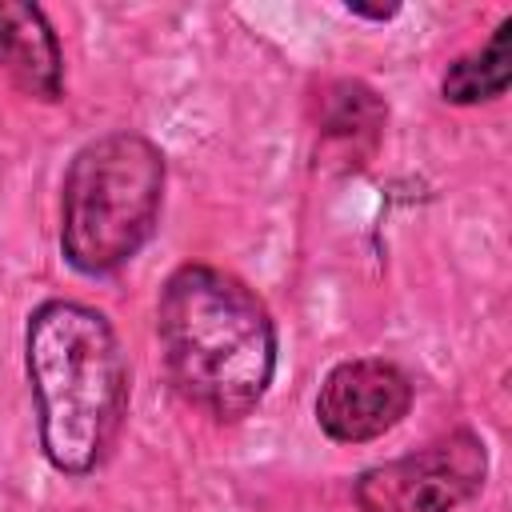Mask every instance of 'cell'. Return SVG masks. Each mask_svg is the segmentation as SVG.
I'll return each instance as SVG.
<instances>
[{"mask_svg": "<svg viewBox=\"0 0 512 512\" xmlns=\"http://www.w3.org/2000/svg\"><path fill=\"white\" fill-rule=\"evenodd\" d=\"M156 340L172 392L220 424L260 408L280 360L276 320L256 288L200 260L164 276Z\"/></svg>", "mask_w": 512, "mask_h": 512, "instance_id": "cell-1", "label": "cell"}, {"mask_svg": "<svg viewBox=\"0 0 512 512\" xmlns=\"http://www.w3.org/2000/svg\"><path fill=\"white\" fill-rule=\"evenodd\" d=\"M24 372L36 408L40 452L60 476H92L120 444L128 420V360L112 320L52 296L28 312Z\"/></svg>", "mask_w": 512, "mask_h": 512, "instance_id": "cell-2", "label": "cell"}, {"mask_svg": "<svg viewBox=\"0 0 512 512\" xmlns=\"http://www.w3.org/2000/svg\"><path fill=\"white\" fill-rule=\"evenodd\" d=\"M168 160L136 128L84 140L60 180V256L88 280L116 276L156 236Z\"/></svg>", "mask_w": 512, "mask_h": 512, "instance_id": "cell-3", "label": "cell"}, {"mask_svg": "<svg viewBox=\"0 0 512 512\" xmlns=\"http://www.w3.org/2000/svg\"><path fill=\"white\" fill-rule=\"evenodd\" d=\"M488 484V444L472 428L440 432L436 440L364 468L352 480L360 512H456Z\"/></svg>", "mask_w": 512, "mask_h": 512, "instance_id": "cell-4", "label": "cell"}, {"mask_svg": "<svg viewBox=\"0 0 512 512\" xmlns=\"http://www.w3.org/2000/svg\"><path fill=\"white\" fill-rule=\"evenodd\" d=\"M412 376L384 356H352L328 368L316 392V428L332 444H372L412 412Z\"/></svg>", "mask_w": 512, "mask_h": 512, "instance_id": "cell-5", "label": "cell"}, {"mask_svg": "<svg viewBox=\"0 0 512 512\" xmlns=\"http://www.w3.org/2000/svg\"><path fill=\"white\" fill-rule=\"evenodd\" d=\"M388 128V100L356 76L324 80L312 92V132H316V156L324 168L360 172Z\"/></svg>", "mask_w": 512, "mask_h": 512, "instance_id": "cell-6", "label": "cell"}, {"mask_svg": "<svg viewBox=\"0 0 512 512\" xmlns=\"http://www.w3.org/2000/svg\"><path fill=\"white\" fill-rule=\"evenodd\" d=\"M0 72L32 100L64 96V48L40 4L0 0Z\"/></svg>", "mask_w": 512, "mask_h": 512, "instance_id": "cell-7", "label": "cell"}, {"mask_svg": "<svg viewBox=\"0 0 512 512\" xmlns=\"http://www.w3.org/2000/svg\"><path fill=\"white\" fill-rule=\"evenodd\" d=\"M508 84H512V16H504L480 48L456 56L444 68L440 96L456 108H476L500 100Z\"/></svg>", "mask_w": 512, "mask_h": 512, "instance_id": "cell-8", "label": "cell"}, {"mask_svg": "<svg viewBox=\"0 0 512 512\" xmlns=\"http://www.w3.org/2000/svg\"><path fill=\"white\" fill-rule=\"evenodd\" d=\"M344 12H348V16H360V20H372V24H388V20H392L400 8H396V4H392V8H372V4L348 0V4H344Z\"/></svg>", "mask_w": 512, "mask_h": 512, "instance_id": "cell-9", "label": "cell"}]
</instances>
